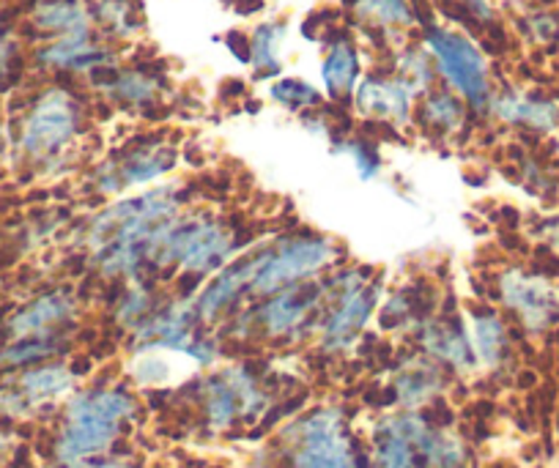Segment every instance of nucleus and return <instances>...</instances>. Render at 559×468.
Listing matches in <instances>:
<instances>
[{
	"mask_svg": "<svg viewBox=\"0 0 559 468\" xmlns=\"http://www.w3.org/2000/svg\"><path fill=\"white\" fill-rule=\"evenodd\" d=\"M190 203L185 181H163L105 203L80 233L88 266L110 283H154L152 257L159 236Z\"/></svg>",
	"mask_w": 559,
	"mask_h": 468,
	"instance_id": "obj_1",
	"label": "nucleus"
},
{
	"mask_svg": "<svg viewBox=\"0 0 559 468\" xmlns=\"http://www.w3.org/2000/svg\"><path fill=\"white\" fill-rule=\"evenodd\" d=\"M138 411V397L123 384H94L72 392L52 439V457L56 463H78L110 455Z\"/></svg>",
	"mask_w": 559,
	"mask_h": 468,
	"instance_id": "obj_2",
	"label": "nucleus"
},
{
	"mask_svg": "<svg viewBox=\"0 0 559 468\" xmlns=\"http://www.w3.org/2000/svg\"><path fill=\"white\" fill-rule=\"evenodd\" d=\"M245 247L250 244H241V233L230 219L214 212L187 208L159 236L152 257V279L157 274H168L203 285L212 274L228 266Z\"/></svg>",
	"mask_w": 559,
	"mask_h": 468,
	"instance_id": "obj_3",
	"label": "nucleus"
},
{
	"mask_svg": "<svg viewBox=\"0 0 559 468\" xmlns=\"http://www.w3.org/2000/svg\"><path fill=\"white\" fill-rule=\"evenodd\" d=\"M326 304L321 312L316 343L326 357H346L376 321L384 285L368 266H335L324 274Z\"/></svg>",
	"mask_w": 559,
	"mask_h": 468,
	"instance_id": "obj_4",
	"label": "nucleus"
},
{
	"mask_svg": "<svg viewBox=\"0 0 559 468\" xmlns=\"http://www.w3.org/2000/svg\"><path fill=\"white\" fill-rule=\"evenodd\" d=\"M341 244L332 236L316 230H292L274 239L250 244L252 279L250 299H263L288 285L319 279L335 266H341Z\"/></svg>",
	"mask_w": 559,
	"mask_h": 468,
	"instance_id": "obj_5",
	"label": "nucleus"
},
{
	"mask_svg": "<svg viewBox=\"0 0 559 468\" xmlns=\"http://www.w3.org/2000/svg\"><path fill=\"white\" fill-rule=\"evenodd\" d=\"M280 455L286 468H373L370 452L337 406H319L286 424L280 433Z\"/></svg>",
	"mask_w": 559,
	"mask_h": 468,
	"instance_id": "obj_6",
	"label": "nucleus"
},
{
	"mask_svg": "<svg viewBox=\"0 0 559 468\" xmlns=\"http://www.w3.org/2000/svg\"><path fill=\"white\" fill-rule=\"evenodd\" d=\"M326 304L324 277L305 279L288 285L272 296L255 299V304L236 312L234 337H250L263 343H302V337H316L321 312Z\"/></svg>",
	"mask_w": 559,
	"mask_h": 468,
	"instance_id": "obj_7",
	"label": "nucleus"
},
{
	"mask_svg": "<svg viewBox=\"0 0 559 468\" xmlns=\"http://www.w3.org/2000/svg\"><path fill=\"white\" fill-rule=\"evenodd\" d=\"M88 112L83 99L63 85L45 88L25 110L17 129V148L28 163L58 168L85 134Z\"/></svg>",
	"mask_w": 559,
	"mask_h": 468,
	"instance_id": "obj_8",
	"label": "nucleus"
},
{
	"mask_svg": "<svg viewBox=\"0 0 559 468\" xmlns=\"http://www.w3.org/2000/svg\"><path fill=\"white\" fill-rule=\"evenodd\" d=\"M419 45L431 56L439 83L459 94L472 112L488 116V107H491L497 91H493L491 67H488L483 47L461 31L442 28L437 23L423 28Z\"/></svg>",
	"mask_w": 559,
	"mask_h": 468,
	"instance_id": "obj_9",
	"label": "nucleus"
},
{
	"mask_svg": "<svg viewBox=\"0 0 559 468\" xmlns=\"http://www.w3.org/2000/svg\"><path fill=\"white\" fill-rule=\"evenodd\" d=\"M179 165V148L165 137L129 140L121 151L94 165L88 184L96 197H121L163 184Z\"/></svg>",
	"mask_w": 559,
	"mask_h": 468,
	"instance_id": "obj_10",
	"label": "nucleus"
},
{
	"mask_svg": "<svg viewBox=\"0 0 559 468\" xmlns=\"http://www.w3.org/2000/svg\"><path fill=\"white\" fill-rule=\"evenodd\" d=\"M497 299L530 337H540L559 326V290L543 274L524 266L502 268L497 274Z\"/></svg>",
	"mask_w": 559,
	"mask_h": 468,
	"instance_id": "obj_11",
	"label": "nucleus"
},
{
	"mask_svg": "<svg viewBox=\"0 0 559 468\" xmlns=\"http://www.w3.org/2000/svg\"><path fill=\"white\" fill-rule=\"evenodd\" d=\"M203 332L206 329L198 321L192 293H181L165 299L152 319H146L132 335H127V346L132 353L165 351L187 357Z\"/></svg>",
	"mask_w": 559,
	"mask_h": 468,
	"instance_id": "obj_12",
	"label": "nucleus"
},
{
	"mask_svg": "<svg viewBox=\"0 0 559 468\" xmlns=\"http://www.w3.org/2000/svg\"><path fill=\"white\" fill-rule=\"evenodd\" d=\"M412 340L419 353H426L450 375H472L480 370L461 312L437 310L431 319H426L412 332Z\"/></svg>",
	"mask_w": 559,
	"mask_h": 468,
	"instance_id": "obj_13",
	"label": "nucleus"
},
{
	"mask_svg": "<svg viewBox=\"0 0 559 468\" xmlns=\"http://www.w3.org/2000/svg\"><path fill=\"white\" fill-rule=\"evenodd\" d=\"M78 386V375L63 362H41L20 370L17 379L0 389V411L9 417H31L56 400H67Z\"/></svg>",
	"mask_w": 559,
	"mask_h": 468,
	"instance_id": "obj_14",
	"label": "nucleus"
},
{
	"mask_svg": "<svg viewBox=\"0 0 559 468\" xmlns=\"http://www.w3.org/2000/svg\"><path fill=\"white\" fill-rule=\"evenodd\" d=\"M250 279H252V257L250 247L239 252L228 266L219 268L217 274L206 279L201 288L192 293L195 301L198 321L203 329H214L223 321H230L241 310L245 299H250Z\"/></svg>",
	"mask_w": 559,
	"mask_h": 468,
	"instance_id": "obj_15",
	"label": "nucleus"
},
{
	"mask_svg": "<svg viewBox=\"0 0 559 468\" xmlns=\"http://www.w3.org/2000/svg\"><path fill=\"white\" fill-rule=\"evenodd\" d=\"M80 319V301L74 290L56 288L36 296L28 304L20 307L9 319L7 329L12 340H31V337H67Z\"/></svg>",
	"mask_w": 559,
	"mask_h": 468,
	"instance_id": "obj_16",
	"label": "nucleus"
},
{
	"mask_svg": "<svg viewBox=\"0 0 559 468\" xmlns=\"http://www.w3.org/2000/svg\"><path fill=\"white\" fill-rule=\"evenodd\" d=\"M450 373L439 368L426 353L412 351L395 362L386 379V392L397 411H423L442 397L448 389Z\"/></svg>",
	"mask_w": 559,
	"mask_h": 468,
	"instance_id": "obj_17",
	"label": "nucleus"
},
{
	"mask_svg": "<svg viewBox=\"0 0 559 468\" xmlns=\"http://www.w3.org/2000/svg\"><path fill=\"white\" fill-rule=\"evenodd\" d=\"M88 80L105 99L132 112L154 110L168 91V80L163 77V72L148 67L121 69L116 63V67H105L88 74Z\"/></svg>",
	"mask_w": 559,
	"mask_h": 468,
	"instance_id": "obj_18",
	"label": "nucleus"
},
{
	"mask_svg": "<svg viewBox=\"0 0 559 468\" xmlns=\"http://www.w3.org/2000/svg\"><path fill=\"white\" fill-rule=\"evenodd\" d=\"M414 96L390 72H370L359 80L352 105L359 118L381 127H406L414 121Z\"/></svg>",
	"mask_w": 559,
	"mask_h": 468,
	"instance_id": "obj_19",
	"label": "nucleus"
},
{
	"mask_svg": "<svg viewBox=\"0 0 559 468\" xmlns=\"http://www.w3.org/2000/svg\"><path fill=\"white\" fill-rule=\"evenodd\" d=\"M36 63L47 72L61 74H94L105 67H116V52L112 47L102 39L96 31H85V34L63 36V39L45 41L36 50Z\"/></svg>",
	"mask_w": 559,
	"mask_h": 468,
	"instance_id": "obj_20",
	"label": "nucleus"
},
{
	"mask_svg": "<svg viewBox=\"0 0 559 468\" xmlns=\"http://www.w3.org/2000/svg\"><path fill=\"white\" fill-rule=\"evenodd\" d=\"M439 310L437 288L428 283H401L392 290H384L381 296L379 312H376V324L381 332H403L412 335L426 319H431Z\"/></svg>",
	"mask_w": 559,
	"mask_h": 468,
	"instance_id": "obj_21",
	"label": "nucleus"
},
{
	"mask_svg": "<svg viewBox=\"0 0 559 468\" xmlns=\"http://www.w3.org/2000/svg\"><path fill=\"white\" fill-rule=\"evenodd\" d=\"M472 348L483 370H504L513 359V332L502 312L491 304H472L464 312Z\"/></svg>",
	"mask_w": 559,
	"mask_h": 468,
	"instance_id": "obj_22",
	"label": "nucleus"
},
{
	"mask_svg": "<svg viewBox=\"0 0 559 468\" xmlns=\"http://www.w3.org/2000/svg\"><path fill=\"white\" fill-rule=\"evenodd\" d=\"M359 80H362V56H359L357 41H354L346 31L330 36V39H326L324 58H321V83H324V94L330 96L335 105H346V101H352Z\"/></svg>",
	"mask_w": 559,
	"mask_h": 468,
	"instance_id": "obj_23",
	"label": "nucleus"
},
{
	"mask_svg": "<svg viewBox=\"0 0 559 468\" xmlns=\"http://www.w3.org/2000/svg\"><path fill=\"white\" fill-rule=\"evenodd\" d=\"M469 105L444 85H437L414 101V123L433 140L459 137L469 121Z\"/></svg>",
	"mask_w": 559,
	"mask_h": 468,
	"instance_id": "obj_24",
	"label": "nucleus"
},
{
	"mask_svg": "<svg viewBox=\"0 0 559 468\" xmlns=\"http://www.w3.org/2000/svg\"><path fill=\"white\" fill-rule=\"evenodd\" d=\"M370 466L373 468H428L408 435L401 411L384 413L370 430Z\"/></svg>",
	"mask_w": 559,
	"mask_h": 468,
	"instance_id": "obj_25",
	"label": "nucleus"
},
{
	"mask_svg": "<svg viewBox=\"0 0 559 468\" xmlns=\"http://www.w3.org/2000/svg\"><path fill=\"white\" fill-rule=\"evenodd\" d=\"M198 408H201L203 424L214 435L228 433L236 424H245L239 392H236L234 381H230L225 368L198 379Z\"/></svg>",
	"mask_w": 559,
	"mask_h": 468,
	"instance_id": "obj_26",
	"label": "nucleus"
},
{
	"mask_svg": "<svg viewBox=\"0 0 559 468\" xmlns=\"http://www.w3.org/2000/svg\"><path fill=\"white\" fill-rule=\"evenodd\" d=\"M488 116L497 121L510 123V127H524L537 134H548L559 127V105L551 99H543L537 94H524V91H502L493 94Z\"/></svg>",
	"mask_w": 559,
	"mask_h": 468,
	"instance_id": "obj_27",
	"label": "nucleus"
},
{
	"mask_svg": "<svg viewBox=\"0 0 559 468\" xmlns=\"http://www.w3.org/2000/svg\"><path fill=\"white\" fill-rule=\"evenodd\" d=\"M31 25L47 41L85 34V31H96L94 23H91L88 7H85L83 0H39L31 9Z\"/></svg>",
	"mask_w": 559,
	"mask_h": 468,
	"instance_id": "obj_28",
	"label": "nucleus"
},
{
	"mask_svg": "<svg viewBox=\"0 0 559 468\" xmlns=\"http://www.w3.org/2000/svg\"><path fill=\"white\" fill-rule=\"evenodd\" d=\"M88 12L91 23L102 39L107 36V39L127 41L138 36L146 25L140 0H94V3H88Z\"/></svg>",
	"mask_w": 559,
	"mask_h": 468,
	"instance_id": "obj_29",
	"label": "nucleus"
},
{
	"mask_svg": "<svg viewBox=\"0 0 559 468\" xmlns=\"http://www.w3.org/2000/svg\"><path fill=\"white\" fill-rule=\"evenodd\" d=\"M390 74L406 85L408 94H412L414 99H419V96L428 94V91L439 85L431 56H428V50L419 45V41H414V45H403L401 50L392 52Z\"/></svg>",
	"mask_w": 559,
	"mask_h": 468,
	"instance_id": "obj_30",
	"label": "nucleus"
},
{
	"mask_svg": "<svg viewBox=\"0 0 559 468\" xmlns=\"http://www.w3.org/2000/svg\"><path fill=\"white\" fill-rule=\"evenodd\" d=\"M163 301V293H159L154 283H127L121 296L116 299V304H112L110 319L118 329L132 335L143 321L152 319Z\"/></svg>",
	"mask_w": 559,
	"mask_h": 468,
	"instance_id": "obj_31",
	"label": "nucleus"
},
{
	"mask_svg": "<svg viewBox=\"0 0 559 468\" xmlns=\"http://www.w3.org/2000/svg\"><path fill=\"white\" fill-rule=\"evenodd\" d=\"M283 41H286V23L266 20L258 23L250 34V69L258 80H277L283 74Z\"/></svg>",
	"mask_w": 559,
	"mask_h": 468,
	"instance_id": "obj_32",
	"label": "nucleus"
},
{
	"mask_svg": "<svg viewBox=\"0 0 559 468\" xmlns=\"http://www.w3.org/2000/svg\"><path fill=\"white\" fill-rule=\"evenodd\" d=\"M348 7L359 23L368 25V31H381L386 36L417 23L412 0H348Z\"/></svg>",
	"mask_w": 559,
	"mask_h": 468,
	"instance_id": "obj_33",
	"label": "nucleus"
},
{
	"mask_svg": "<svg viewBox=\"0 0 559 468\" xmlns=\"http://www.w3.org/2000/svg\"><path fill=\"white\" fill-rule=\"evenodd\" d=\"M269 96L272 101H277L280 107H286L288 112H313L319 107H324V94H321L316 85H310L308 80L299 77H277L269 85Z\"/></svg>",
	"mask_w": 559,
	"mask_h": 468,
	"instance_id": "obj_34",
	"label": "nucleus"
},
{
	"mask_svg": "<svg viewBox=\"0 0 559 468\" xmlns=\"http://www.w3.org/2000/svg\"><path fill=\"white\" fill-rule=\"evenodd\" d=\"M332 151L335 154H343L352 159L354 170L362 181H376L384 170V159H381L379 148H376L373 140H365V137H337L332 140Z\"/></svg>",
	"mask_w": 559,
	"mask_h": 468,
	"instance_id": "obj_35",
	"label": "nucleus"
},
{
	"mask_svg": "<svg viewBox=\"0 0 559 468\" xmlns=\"http://www.w3.org/2000/svg\"><path fill=\"white\" fill-rule=\"evenodd\" d=\"M521 28L535 45H557L559 41V17L554 12H532L521 20Z\"/></svg>",
	"mask_w": 559,
	"mask_h": 468,
	"instance_id": "obj_36",
	"label": "nucleus"
},
{
	"mask_svg": "<svg viewBox=\"0 0 559 468\" xmlns=\"http://www.w3.org/2000/svg\"><path fill=\"white\" fill-rule=\"evenodd\" d=\"M56 468H138L134 463L123 460V457H91V460H78V463H56Z\"/></svg>",
	"mask_w": 559,
	"mask_h": 468,
	"instance_id": "obj_37",
	"label": "nucleus"
},
{
	"mask_svg": "<svg viewBox=\"0 0 559 468\" xmlns=\"http://www.w3.org/2000/svg\"><path fill=\"white\" fill-rule=\"evenodd\" d=\"M225 47H228V52L241 63V67H250V36L239 34V31H230V34L225 36Z\"/></svg>",
	"mask_w": 559,
	"mask_h": 468,
	"instance_id": "obj_38",
	"label": "nucleus"
},
{
	"mask_svg": "<svg viewBox=\"0 0 559 468\" xmlns=\"http://www.w3.org/2000/svg\"><path fill=\"white\" fill-rule=\"evenodd\" d=\"M12 69H14V45L7 39V34L0 31V88L9 85Z\"/></svg>",
	"mask_w": 559,
	"mask_h": 468,
	"instance_id": "obj_39",
	"label": "nucleus"
},
{
	"mask_svg": "<svg viewBox=\"0 0 559 468\" xmlns=\"http://www.w3.org/2000/svg\"><path fill=\"white\" fill-rule=\"evenodd\" d=\"M546 239H548V244L554 247V250H559V223L546 225Z\"/></svg>",
	"mask_w": 559,
	"mask_h": 468,
	"instance_id": "obj_40",
	"label": "nucleus"
},
{
	"mask_svg": "<svg viewBox=\"0 0 559 468\" xmlns=\"http://www.w3.org/2000/svg\"><path fill=\"white\" fill-rule=\"evenodd\" d=\"M9 455V444L3 439H0V463H3V457Z\"/></svg>",
	"mask_w": 559,
	"mask_h": 468,
	"instance_id": "obj_41",
	"label": "nucleus"
}]
</instances>
